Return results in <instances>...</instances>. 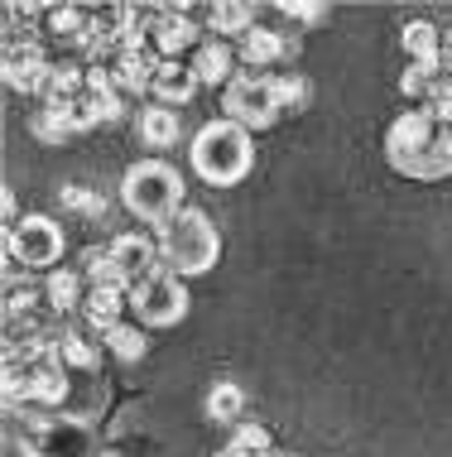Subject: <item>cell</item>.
I'll return each mask as SVG.
<instances>
[{
  "label": "cell",
  "instance_id": "obj_21",
  "mask_svg": "<svg viewBox=\"0 0 452 457\" xmlns=\"http://www.w3.org/2000/svg\"><path fill=\"white\" fill-rule=\"evenodd\" d=\"M29 130L39 135L44 145H63L68 135H78V126H72L63 111H58V106H44V102H39V111L29 116Z\"/></svg>",
  "mask_w": 452,
  "mask_h": 457
},
{
  "label": "cell",
  "instance_id": "obj_19",
  "mask_svg": "<svg viewBox=\"0 0 452 457\" xmlns=\"http://www.w3.org/2000/svg\"><path fill=\"white\" fill-rule=\"evenodd\" d=\"M241 410H246V390H241L236 380H217L212 395H207V419H217V424H236Z\"/></svg>",
  "mask_w": 452,
  "mask_h": 457
},
{
  "label": "cell",
  "instance_id": "obj_11",
  "mask_svg": "<svg viewBox=\"0 0 452 457\" xmlns=\"http://www.w3.org/2000/svg\"><path fill=\"white\" fill-rule=\"evenodd\" d=\"M48 72H53V63L44 58L39 39H24V44H5V82L15 92H39L44 96V82Z\"/></svg>",
  "mask_w": 452,
  "mask_h": 457
},
{
  "label": "cell",
  "instance_id": "obj_7",
  "mask_svg": "<svg viewBox=\"0 0 452 457\" xmlns=\"http://www.w3.org/2000/svg\"><path fill=\"white\" fill-rule=\"evenodd\" d=\"M130 308L144 328H168L188 313V294H183V279L168 275V270H154L150 279H140L130 289Z\"/></svg>",
  "mask_w": 452,
  "mask_h": 457
},
{
  "label": "cell",
  "instance_id": "obj_14",
  "mask_svg": "<svg viewBox=\"0 0 452 457\" xmlns=\"http://www.w3.org/2000/svg\"><path fill=\"white\" fill-rule=\"evenodd\" d=\"M193 72H198V82H231L236 78V48H231L226 39H207V44H198V54H193V63H188Z\"/></svg>",
  "mask_w": 452,
  "mask_h": 457
},
{
  "label": "cell",
  "instance_id": "obj_28",
  "mask_svg": "<svg viewBox=\"0 0 452 457\" xmlns=\"http://www.w3.org/2000/svg\"><path fill=\"white\" fill-rule=\"evenodd\" d=\"M231 443H236V448H260V453H270V434H265L260 424H241Z\"/></svg>",
  "mask_w": 452,
  "mask_h": 457
},
{
  "label": "cell",
  "instance_id": "obj_27",
  "mask_svg": "<svg viewBox=\"0 0 452 457\" xmlns=\"http://www.w3.org/2000/svg\"><path fill=\"white\" fill-rule=\"evenodd\" d=\"M58 197H63V207H72V212H87V217H102L106 212V197L92 193V188H82V183H68Z\"/></svg>",
  "mask_w": 452,
  "mask_h": 457
},
{
  "label": "cell",
  "instance_id": "obj_3",
  "mask_svg": "<svg viewBox=\"0 0 452 457\" xmlns=\"http://www.w3.org/2000/svg\"><path fill=\"white\" fill-rule=\"evenodd\" d=\"M120 197H126V207L140 221L168 227V221L183 212V179L174 174V164H164V159H144V164H136L126 174Z\"/></svg>",
  "mask_w": 452,
  "mask_h": 457
},
{
  "label": "cell",
  "instance_id": "obj_22",
  "mask_svg": "<svg viewBox=\"0 0 452 457\" xmlns=\"http://www.w3.org/2000/svg\"><path fill=\"white\" fill-rule=\"evenodd\" d=\"M207 24H212L217 39L222 34H246V29H255V10L251 5H212L207 10Z\"/></svg>",
  "mask_w": 452,
  "mask_h": 457
},
{
  "label": "cell",
  "instance_id": "obj_23",
  "mask_svg": "<svg viewBox=\"0 0 452 457\" xmlns=\"http://www.w3.org/2000/svg\"><path fill=\"white\" fill-rule=\"evenodd\" d=\"M443 82H448L443 63H409V72H405V82H399V87H405L409 96H419V102H429Z\"/></svg>",
  "mask_w": 452,
  "mask_h": 457
},
{
  "label": "cell",
  "instance_id": "obj_16",
  "mask_svg": "<svg viewBox=\"0 0 452 457\" xmlns=\"http://www.w3.org/2000/svg\"><path fill=\"white\" fill-rule=\"evenodd\" d=\"M126 303H130L126 289H92L87 303H82V318H87V323L106 337V332L120 323V308H126Z\"/></svg>",
  "mask_w": 452,
  "mask_h": 457
},
{
  "label": "cell",
  "instance_id": "obj_9",
  "mask_svg": "<svg viewBox=\"0 0 452 457\" xmlns=\"http://www.w3.org/2000/svg\"><path fill=\"white\" fill-rule=\"evenodd\" d=\"M236 58L246 68H275V63H294L299 58V34H289V29H246L241 34V44H236Z\"/></svg>",
  "mask_w": 452,
  "mask_h": 457
},
{
  "label": "cell",
  "instance_id": "obj_20",
  "mask_svg": "<svg viewBox=\"0 0 452 457\" xmlns=\"http://www.w3.org/2000/svg\"><path fill=\"white\" fill-rule=\"evenodd\" d=\"M405 48H409L414 63H438V54H443V34H438L429 20H414V24H405Z\"/></svg>",
  "mask_w": 452,
  "mask_h": 457
},
{
  "label": "cell",
  "instance_id": "obj_12",
  "mask_svg": "<svg viewBox=\"0 0 452 457\" xmlns=\"http://www.w3.org/2000/svg\"><path fill=\"white\" fill-rule=\"evenodd\" d=\"M111 261H116L120 275H126L130 289H136L140 279H150L154 270H164V265H159V261H164V255H159V241L140 237V231H130V237H116V241H111Z\"/></svg>",
  "mask_w": 452,
  "mask_h": 457
},
{
  "label": "cell",
  "instance_id": "obj_5",
  "mask_svg": "<svg viewBox=\"0 0 452 457\" xmlns=\"http://www.w3.org/2000/svg\"><path fill=\"white\" fill-rule=\"evenodd\" d=\"M279 116H284V106H279L270 72H241V78L226 82V120H236L246 130H270Z\"/></svg>",
  "mask_w": 452,
  "mask_h": 457
},
{
  "label": "cell",
  "instance_id": "obj_30",
  "mask_svg": "<svg viewBox=\"0 0 452 457\" xmlns=\"http://www.w3.org/2000/svg\"><path fill=\"white\" fill-rule=\"evenodd\" d=\"M438 63H443L448 82H452V29H443V54H438Z\"/></svg>",
  "mask_w": 452,
  "mask_h": 457
},
{
  "label": "cell",
  "instance_id": "obj_18",
  "mask_svg": "<svg viewBox=\"0 0 452 457\" xmlns=\"http://www.w3.org/2000/svg\"><path fill=\"white\" fill-rule=\"evenodd\" d=\"M48 342H53L58 361H63L68 370H92V366H96V347H92L87 337H78V332L53 328V332H48Z\"/></svg>",
  "mask_w": 452,
  "mask_h": 457
},
{
  "label": "cell",
  "instance_id": "obj_29",
  "mask_svg": "<svg viewBox=\"0 0 452 457\" xmlns=\"http://www.w3.org/2000/svg\"><path fill=\"white\" fill-rule=\"evenodd\" d=\"M279 15H289V20H299V24H317L327 10L323 5H279Z\"/></svg>",
  "mask_w": 452,
  "mask_h": 457
},
{
  "label": "cell",
  "instance_id": "obj_24",
  "mask_svg": "<svg viewBox=\"0 0 452 457\" xmlns=\"http://www.w3.org/2000/svg\"><path fill=\"white\" fill-rule=\"evenodd\" d=\"M39 299H48V294H44V284H24L20 275H10V289H5V313H10V323H15V318H24V313H29V308L34 303H39Z\"/></svg>",
  "mask_w": 452,
  "mask_h": 457
},
{
  "label": "cell",
  "instance_id": "obj_6",
  "mask_svg": "<svg viewBox=\"0 0 452 457\" xmlns=\"http://www.w3.org/2000/svg\"><path fill=\"white\" fill-rule=\"evenodd\" d=\"M5 255H10V275L53 265L58 255H63V231H58V221H48V217H24V221L10 227Z\"/></svg>",
  "mask_w": 452,
  "mask_h": 457
},
{
  "label": "cell",
  "instance_id": "obj_25",
  "mask_svg": "<svg viewBox=\"0 0 452 457\" xmlns=\"http://www.w3.org/2000/svg\"><path fill=\"white\" fill-rule=\"evenodd\" d=\"M270 78H275V92H279V106L284 111H303L313 102L308 78H299V72H270Z\"/></svg>",
  "mask_w": 452,
  "mask_h": 457
},
{
  "label": "cell",
  "instance_id": "obj_4",
  "mask_svg": "<svg viewBox=\"0 0 452 457\" xmlns=\"http://www.w3.org/2000/svg\"><path fill=\"white\" fill-rule=\"evenodd\" d=\"M193 169L207 183H236L251 169V130L236 120H212L193 140Z\"/></svg>",
  "mask_w": 452,
  "mask_h": 457
},
{
  "label": "cell",
  "instance_id": "obj_15",
  "mask_svg": "<svg viewBox=\"0 0 452 457\" xmlns=\"http://www.w3.org/2000/svg\"><path fill=\"white\" fill-rule=\"evenodd\" d=\"M44 294H48V303L58 308V313H68V308H82L87 303V294H92V284L82 270H53V275L44 279Z\"/></svg>",
  "mask_w": 452,
  "mask_h": 457
},
{
  "label": "cell",
  "instance_id": "obj_2",
  "mask_svg": "<svg viewBox=\"0 0 452 457\" xmlns=\"http://www.w3.org/2000/svg\"><path fill=\"white\" fill-rule=\"evenodd\" d=\"M217 251H222V237L207 212H178L159 231V255L168 275H202L217 265Z\"/></svg>",
  "mask_w": 452,
  "mask_h": 457
},
{
  "label": "cell",
  "instance_id": "obj_13",
  "mask_svg": "<svg viewBox=\"0 0 452 457\" xmlns=\"http://www.w3.org/2000/svg\"><path fill=\"white\" fill-rule=\"evenodd\" d=\"M150 92L159 96V106H178V102H188V96L198 92V72L183 68V58H159Z\"/></svg>",
  "mask_w": 452,
  "mask_h": 457
},
{
  "label": "cell",
  "instance_id": "obj_17",
  "mask_svg": "<svg viewBox=\"0 0 452 457\" xmlns=\"http://www.w3.org/2000/svg\"><path fill=\"white\" fill-rule=\"evenodd\" d=\"M136 130H140V140L150 145V150H168V145L178 140V116L168 106H144L140 111V120H136Z\"/></svg>",
  "mask_w": 452,
  "mask_h": 457
},
{
  "label": "cell",
  "instance_id": "obj_31",
  "mask_svg": "<svg viewBox=\"0 0 452 457\" xmlns=\"http://www.w3.org/2000/svg\"><path fill=\"white\" fill-rule=\"evenodd\" d=\"M222 457H279V453H260V448H236V443H226Z\"/></svg>",
  "mask_w": 452,
  "mask_h": 457
},
{
  "label": "cell",
  "instance_id": "obj_10",
  "mask_svg": "<svg viewBox=\"0 0 452 457\" xmlns=\"http://www.w3.org/2000/svg\"><path fill=\"white\" fill-rule=\"evenodd\" d=\"M198 44V24H193L188 5H159L150 20V48L159 58H178L183 48Z\"/></svg>",
  "mask_w": 452,
  "mask_h": 457
},
{
  "label": "cell",
  "instance_id": "obj_1",
  "mask_svg": "<svg viewBox=\"0 0 452 457\" xmlns=\"http://www.w3.org/2000/svg\"><path fill=\"white\" fill-rule=\"evenodd\" d=\"M385 154H390V164L409 179H423V183L448 179L452 174V126L433 120L423 106L405 111L385 135Z\"/></svg>",
  "mask_w": 452,
  "mask_h": 457
},
{
  "label": "cell",
  "instance_id": "obj_26",
  "mask_svg": "<svg viewBox=\"0 0 452 457\" xmlns=\"http://www.w3.org/2000/svg\"><path fill=\"white\" fill-rule=\"evenodd\" d=\"M106 347H111L120 361H140V356H144V332H140V328L116 323L111 332H106Z\"/></svg>",
  "mask_w": 452,
  "mask_h": 457
},
{
  "label": "cell",
  "instance_id": "obj_8",
  "mask_svg": "<svg viewBox=\"0 0 452 457\" xmlns=\"http://www.w3.org/2000/svg\"><path fill=\"white\" fill-rule=\"evenodd\" d=\"M34 457H87L92 453V434L82 419H44L34 414V438H29Z\"/></svg>",
  "mask_w": 452,
  "mask_h": 457
}]
</instances>
